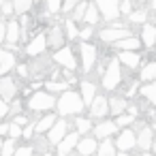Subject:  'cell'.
<instances>
[{
	"label": "cell",
	"instance_id": "6da1fadb",
	"mask_svg": "<svg viewBox=\"0 0 156 156\" xmlns=\"http://www.w3.org/2000/svg\"><path fill=\"white\" fill-rule=\"evenodd\" d=\"M83 101H81V94L79 92H73V90H66L60 94L58 103H56V109L60 115H77L83 111Z\"/></svg>",
	"mask_w": 156,
	"mask_h": 156
},
{
	"label": "cell",
	"instance_id": "7a4b0ae2",
	"mask_svg": "<svg viewBox=\"0 0 156 156\" xmlns=\"http://www.w3.org/2000/svg\"><path fill=\"white\" fill-rule=\"evenodd\" d=\"M101 81H103V88H105L107 92L115 90V88L122 83V69H120V60H111V62L107 64V69L103 71Z\"/></svg>",
	"mask_w": 156,
	"mask_h": 156
},
{
	"label": "cell",
	"instance_id": "3957f363",
	"mask_svg": "<svg viewBox=\"0 0 156 156\" xmlns=\"http://www.w3.org/2000/svg\"><path fill=\"white\" fill-rule=\"evenodd\" d=\"M56 103H58V98L51 92L43 90V92H34L28 98V109L30 111H49V109L56 107Z\"/></svg>",
	"mask_w": 156,
	"mask_h": 156
},
{
	"label": "cell",
	"instance_id": "277c9868",
	"mask_svg": "<svg viewBox=\"0 0 156 156\" xmlns=\"http://www.w3.org/2000/svg\"><path fill=\"white\" fill-rule=\"evenodd\" d=\"M94 5L105 22H115L120 17V0H94Z\"/></svg>",
	"mask_w": 156,
	"mask_h": 156
},
{
	"label": "cell",
	"instance_id": "5b68a950",
	"mask_svg": "<svg viewBox=\"0 0 156 156\" xmlns=\"http://www.w3.org/2000/svg\"><path fill=\"white\" fill-rule=\"evenodd\" d=\"M98 37H101V41H105V43H118V41H122V39L133 37V32H130L126 26H109V28L101 30Z\"/></svg>",
	"mask_w": 156,
	"mask_h": 156
},
{
	"label": "cell",
	"instance_id": "8992f818",
	"mask_svg": "<svg viewBox=\"0 0 156 156\" xmlns=\"http://www.w3.org/2000/svg\"><path fill=\"white\" fill-rule=\"evenodd\" d=\"M113 143H115V150L118 152H130L133 147H137V135L130 128H122L118 133V137H115Z\"/></svg>",
	"mask_w": 156,
	"mask_h": 156
},
{
	"label": "cell",
	"instance_id": "52a82bcc",
	"mask_svg": "<svg viewBox=\"0 0 156 156\" xmlns=\"http://www.w3.org/2000/svg\"><path fill=\"white\" fill-rule=\"evenodd\" d=\"M79 51H81V69H83L86 73L92 71L94 64H96V47H94L90 41H83V43L79 45Z\"/></svg>",
	"mask_w": 156,
	"mask_h": 156
},
{
	"label": "cell",
	"instance_id": "ba28073f",
	"mask_svg": "<svg viewBox=\"0 0 156 156\" xmlns=\"http://www.w3.org/2000/svg\"><path fill=\"white\" fill-rule=\"evenodd\" d=\"M15 94H17V81L9 75L0 77V101L5 103H13L15 101Z\"/></svg>",
	"mask_w": 156,
	"mask_h": 156
},
{
	"label": "cell",
	"instance_id": "9c48e42d",
	"mask_svg": "<svg viewBox=\"0 0 156 156\" xmlns=\"http://www.w3.org/2000/svg\"><path fill=\"white\" fill-rule=\"evenodd\" d=\"M54 62H58L66 71H75V66H77V60H75V54L71 47H62V49L54 51Z\"/></svg>",
	"mask_w": 156,
	"mask_h": 156
},
{
	"label": "cell",
	"instance_id": "30bf717a",
	"mask_svg": "<svg viewBox=\"0 0 156 156\" xmlns=\"http://www.w3.org/2000/svg\"><path fill=\"white\" fill-rule=\"evenodd\" d=\"M79 139H81V135H79L77 130H75V133H66V137L56 145V147H58V156H71V152L77 147Z\"/></svg>",
	"mask_w": 156,
	"mask_h": 156
},
{
	"label": "cell",
	"instance_id": "8fae6325",
	"mask_svg": "<svg viewBox=\"0 0 156 156\" xmlns=\"http://www.w3.org/2000/svg\"><path fill=\"white\" fill-rule=\"evenodd\" d=\"M92 133H94V137L96 139H111V135H115V133H120V128H118V124L115 122H111V120H105V122H98L94 128H92Z\"/></svg>",
	"mask_w": 156,
	"mask_h": 156
},
{
	"label": "cell",
	"instance_id": "7c38bea8",
	"mask_svg": "<svg viewBox=\"0 0 156 156\" xmlns=\"http://www.w3.org/2000/svg\"><path fill=\"white\" fill-rule=\"evenodd\" d=\"M107 113H109V98L96 94V98H94L92 105H90V118H94V120H103Z\"/></svg>",
	"mask_w": 156,
	"mask_h": 156
},
{
	"label": "cell",
	"instance_id": "4fadbf2b",
	"mask_svg": "<svg viewBox=\"0 0 156 156\" xmlns=\"http://www.w3.org/2000/svg\"><path fill=\"white\" fill-rule=\"evenodd\" d=\"M64 137H66V122H64V120H56V124H54V126L49 128V133H47L49 145H58Z\"/></svg>",
	"mask_w": 156,
	"mask_h": 156
},
{
	"label": "cell",
	"instance_id": "5bb4252c",
	"mask_svg": "<svg viewBox=\"0 0 156 156\" xmlns=\"http://www.w3.org/2000/svg\"><path fill=\"white\" fill-rule=\"evenodd\" d=\"M77 154L79 156H94L96 154V150H98V143H96V137H81L79 139V143H77Z\"/></svg>",
	"mask_w": 156,
	"mask_h": 156
},
{
	"label": "cell",
	"instance_id": "9a60e30c",
	"mask_svg": "<svg viewBox=\"0 0 156 156\" xmlns=\"http://www.w3.org/2000/svg\"><path fill=\"white\" fill-rule=\"evenodd\" d=\"M45 49H47V37H45V34H37V37L28 43L26 54H28V56H32V58H39Z\"/></svg>",
	"mask_w": 156,
	"mask_h": 156
},
{
	"label": "cell",
	"instance_id": "2e32d148",
	"mask_svg": "<svg viewBox=\"0 0 156 156\" xmlns=\"http://www.w3.org/2000/svg\"><path fill=\"white\" fill-rule=\"evenodd\" d=\"M152 143H154V130L147 128V126H141L139 128V135H137V147L141 152H150L152 150Z\"/></svg>",
	"mask_w": 156,
	"mask_h": 156
},
{
	"label": "cell",
	"instance_id": "e0dca14e",
	"mask_svg": "<svg viewBox=\"0 0 156 156\" xmlns=\"http://www.w3.org/2000/svg\"><path fill=\"white\" fill-rule=\"evenodd\" d=\"M45 37H47V47H58V49L64 47V32L60 26H51Z\"/></svg>",
	"mask_w": 156,
	"mask_h": 156
},
{
	"label": "cell",
	"instance_id": "ac0fdd59",
	"mask_svg": "<svg viewBox=\"0 0 156 156\" xmlns=\"http://www.w3.org/2000/svg\"><path fill=\"white\" fill-rule=\"evenodd\" d=\"M118 60L120 64H124L126 69H137L141 64V56L137 51H120L118 54Z\"/></svg>",
	"mask_w": 156,
	"mask_h": 156
},
{
	"label": "cell",
	"instance_id": "d6986e66",
	"mask_svg": "<svg viewBox=\"0 0 156 156\" xmlns=\"http://www.w3.org/2000/svg\"><path fill=\"white\" fill-rule=\"evenodd\" d=\"M15 64L17 62H15V56H13L11 49H0V75L9 73Z\"/></svg>",
	"mask_w": 156,
	"mask_h": 156
},
{
	"label": "cell",
	"instance_id": "ffe728a7",
	"mask_svg": "<svg viewBox=\"0 0 156 156\" xmlns=\"http://www.w3.org/2000/svg\"><path fill=\"white\" fill-rule=\"evenodd\" d=\"M9 45H15L17 41H22V26H20V22H9L7 24V39H5Z\"/></svg>",
	"mask_w": 156,
	"mask_h": 156
},
{
	"label": "cell",
	"instance_id": "44dd1931",
	"mask_svg": "<svg viewBox=\"0 0 156 156\" xmlns=\"http://www.w3.org/2000/svg\"><path fill=\"white\" fill-rule=\"evenodd\" d=\"M79 94H81L83 105H88V107H90V105H92V101L96 98V86H94L92 81H88V79H86V81H81V92H79Z\"/></svg>",
	"mask_w": 156,
	"mask_h": 156
},
{
	"label": "cell",
	"instance_id": "7402d4cb",
	"mask_svg": "<svg viewBox=\"0 0 156 156\" xmlns=\"http://www.w3.org/2000/svg\"><path fill=\"white\" fill-rule=\"evenodd\" d=\"M141 43L145 47H154L156 45V26H152V24L143 26V30H141Z\"/></svg>",
	"mask_w": 156,
	"mask_h": 156
},
{
	"label": "cell",
	"instance_id": "603a6c76",
	"mask_svg": "<svg viewBox=\"0 0 156 156\" xmlns=\"http://www.w3.org/2000/svg\"><path fill=\"white\" fill-rule=\"evenodd\" d=\"M56 124V115L54 113H47V115H43L37 124H34V130H37V135H43V133H49V128Z\"/></svg>",
	"mask_w": 156,
	"mask_h": 156
},
{
	"label": "cell",
	"instance_id": "cb8c5ba5",
	"mask_svg": "<svg viewBox=\"0 0 156 156\" xmlns=\"http://www.w3.org/2000/svg\"><path fill=\"white\" fill-rule=\"evenodd\" d=\"M120 51H135L137 47H141V41L137 39V37H128V39H122V41H118V43H113Z\"/></svg>",
	"mask_w": 156,
	"mask_h": 156
},
{
	"label": "cell",
	"instance_id": "d4e9b609",
	"mask_svg": "<svg viewBox=\"0 0 156 156\" xmlns=\"http://www.w3.org/2000/svg\"><path fill=\"white\" fill-rule=\"evenodd\" d=\"M124 109H126V101L122 98V96H111L109 98V113L111 115H120V113H124Z\"/></svg>",
	"mask_w": 156,
	"mask_h": 156
},
{
	"label": "cell",
	"instance_id": "484cf974",
	"mask_svg": "<svg viewBox=\"0 0 156 156\" xmlns=\"http://www.w3.org/2000/svg\"><path fill=\"white\" fill-rule=\"evenodd\" d=\"M96 156H118V150H115V143L111 139H103L98 150H96Z\"/></svg>",
	"mask_w": 156,
	"mask_h": 156
},
{
	"label": "cell",
	"instance_id": "4316f807",
	"mask_svg": "<svg viewBox=\"0 0 156 156\" xmlns=\"http://www.w3.org/2000/svg\"><path fill=\"white\" fill-rule=\"evenodd\" d=\"M139 77H141V81H154V79H156V60L147 62V64L141 69Z\"/></svg>",
	"mask_w": 156,
	"mask_h": 156
},
{
	"label": "cell",
	"instance_id": "83f0119b",
	"mask_svg": "<svg viewBox=\"0 0 156 156\" xmlns=\"http://www.w3.org/2000/svg\"><path fill=\"white\" fill-rule=\"evenodd\" d=\"M139 92H141V96H143L150 105H154V107H156V83H145Z\"/></svg>",
	"mask_w": 156,
	"mask_h": 156
},
{
	"label": "cell",
	"instance_id": "f1b7e54d",
	"mask_svg": "<svg viewBox=\"0 0 156 156\" xmlns=\"http://www.w3.org/2000/svg\"><path fill=\"white\" fill-rule=\"evenodd\" d=\"M69 86H71L69 81H54V79L45 81V88H47V92H51V94H56V92H66Z\"/></svg>",
	"mask_w": 156,
	"mask_h": 156
},
{
	"label": "cell",
	"instance_id": "f546056e",
	"mask_svg": "<svg viewBox=\"0 0 156 156\" xmlns=\"http://www.w3.org/2000/svg\"><path fill=\"white\" fill-rule=\"evenodd\" d=\"M86 22H88V26H94L98 20H101V13H98V9H96V5L94 2H90L88 5V11H86V17H83Z\"/></svg>",
	"mask_w": 156,
	"mask_h": 156
},
{
	"label": "cell",
	"instance_id": "4dcf8cb0",
	"mask_svg": "<svg viewBox=\"0 0 156 156\" xmlns=\"http://www.w3.org/2000/svg\"><path fill=\"white\" fill-rule=\"evenodd\" d=\"M75 128H77V133H79L81 137H86V135L92 130V122H90L88 118H75Z\"/></svg>",
	"mask_w": 156,
	"mask_h": 156
},
{
	"label": "cell",
	"instance_id": "1f68e13d",
	"mask_svg": "<svg viewBox=\"0 0 156 156\" xmlns=\"http://www.w3.org/2000/svg\"><path fill=\"white\" fill-rule=\"evenodd\" d=\"M11 2H13V11L20 15H26L32 9V0H11Z\"/></svg>",
	"mask_w": 156,
	"mask_h": 156
},
{
	"label": "cell",
	"instance_id": "d6a6232c",
	"mask_svg": "<svg viewBox=\"0 0 156 156\" xmlns=\"http://www.w3.org/2000/svg\"><path fill=\"white\" fill-rule=\"evenodd\" d=\"M15 139H7V141H2V147H0V156H13L15 154Z\"/></svg>",
	"mask_w": 156,
	"mask_h": 156
},
{
	"label": "cell",
	"instance_id": "836d02e7",
	"mask_svg": "<svg viewBox=\"0 0 156 156\" xmlns=\"http://www.w3.org/2000/svg\"><path fill=\"white\" fill-rule=\"evenodd\" d=\"M86 11H88V2H86V0H81V2L73 9V15H71V20L73 22H77V20H83L86 17Z\"/></svg>",
	"mask_w": 156,
	"mask_h": 156
},
{
	"label": "cell",
	"instance_id": "e575fe53",
	"mask_svg": "<svg viewBox=\"0 0 156 156\" xmlns=\"http://www.w3.org/2000/svg\"><path fill=\"white\" fill-rule=\"evenodd\" d=\"M128 20H130V24H145V20H147V11H145V9L133 11V13L128 15Z\"/></svg>",
	"mask_w": 156,
	"mask_h": 156
},
{
	"label": "cell",
	"instance_id": "d590c367",
	"mask_svg": "<svg viewBox=\"0 0 156 156\" xmlns=\"http://www.w3.org/2000/svg\"><path fill=\"white\" fill-rule=\"evenodd\" d=\"M64 32H66V37H69V39L79 37V30H77V26H75V22H73V20H66V22H64Z\"/></svg>",
	"mask_w": 156,
	"mask_h": 156
},
{
	"label": "cell",
	"instance_id": "8d00e7d4",
	"mask_svg": "<svg viewBox=\"0 0 156 156\" xmlns=\"http://www.w3.org/2000/svg\"><path fill=\"white\" fill-rule=\"evenodd\" d=\"M135 122V118L130 115V113H120L118 118H115V124H118V128H126L128 124H133Z\"/></svg>",
	"mask_w": 156,
	"mask_h": 156
},
{
	"label": "cell",
	"instance_id": "74e56055",
	"mask_svg": "<svg viewBox=\"0 0 156 156\" xmlns=\"http://www.w3.org/2000/svg\"><path fill=\"white\" fill-rule=\"evenodd\" d=\"M0 13H2V17H9L13 15V2H9V0H0Z\"/></svg>",
	"mask_w": 156,
	"mask_h": 156
},
{
	"label": "cell",
	"instance_id": "f35d334b",
	"mask_svg": "<svg viewBox=\"0 0 156 156\" xmlns=\"http://www.w3.org/2000/svg\"><path fill=\"white\" fill-rule=\"evenodd\" d=\"M9 135H11V139H20V137L24 135V128L13 122V124H9Z\"/></svg>",
	"mask_w": 156,
	"mask_h": 156
},
{
	"label": "cell",
	"instance_id": "ab89813d",
	"mask_svg": "<svg viewBox=\"0 0 156 156\" xmlns=\"http://www.w3.org/2000/svg\"><path fill=\"white\" fill-rule=\"evenodd\" d=\"M79 2H81V0H64V2H62V11H64V13H73V9H75Z\"/></svg>",
	"mask_w": 156,
	"mask_h": 156
},
{
	"label": "cell",
	"instance_id": "60d3db41",
	"mask_svg": "<svg viewBox=\"0 0 156 156\" xmlns=\"http://www.w3.org/2000/svg\"><path fill=\"white\" fill-rule=\"evenodd\" d=\"M47 9H49V13L62 11V0H47Z\"/></svg>",
	"mask_w": 156,
	"mask_h": 156
},
{
	"label": "cell",
	"instance_id": "b9f144b4",
	"mask_svg": "<svg viewBox=\"0 0 156 156\" xmlns=\"http://www.w3.org/2000/svg\"><path fill=\"white\" fill-rule=\"evenodd\" d=\"M130 13H133L130 0H122V5H120V15H130Z\"/></svg>",
	"mask_w": 156,
	"mask_h": 156
},
{
	"label": "cell",
	"instance_id": "7bdbcfd3",
	"mask_svg": "<svg viewBox=\"0 0 156 156\" xmlns=\"http://www.w3.org/2000/svg\"><path fill=\"white\" fill-rule=\"evenodd\" d=\"M13 156H32V147H30V145H22V147L15 150Z\"/></svg>",
	"mask_w": 156,
	"mask_h": 156
},
{
	"label": "cell",
	"instance_id": "ee69618b",
	"mask_svg": "<svg viewBox=\"0 0 156 156\" xmlns=\"http://www.w3.org/2000/svg\"><path fill=\"white\" fill-rule=\"evenodd\" d=\"M92 34H94V30H92V26H86L83 30H79V37H81L83 41H90V39H92Z\"/></svg>",
	"mask_w": 156,
	"mask_h": 156
},
{
	"label": "cell",
	"instance_id": "f6af8a7d",
	"mask_svg": "<svg viewBox=\"0 0 156 156\" xmlns=\"http://www.w3.org/2000/svg\"><path fill=\"white\" fill-rule=\"evenodd\" d=\"M9 111H11L9 103H5V101H0V120H2L5 115H9Z\"/></svg>",
	"mask_w": 156,
	"mask_h": 156
},
{
	"label": "cell",
	"instance_id": "bcb514c9",
	"mask_svg": "<svg viewBox=\"0 0 156 156\" xmlns=\"http://www.w3.org/2000/svg\"><path fill=\"white\" fill-rule=\"evenodd\" d=\"M7 39V24L0 20V45H2V41Z\"/></svg>",
	"mask_w": 156,
	"mask_h": 156
},
{
	"label": "cell",
	"instance_id": "7dc6e473",
	"mask_svg": "<svg viewBox=\"0 0 156 156\" xmlns=\"http://www.w3.org/2000/svg\"><path fill=\"white\" fill-rule=\"evenodd\" d=\"M32 133H34V124H28V126L24 128V135H22V137L28 139V137H32Z\"/></svg>",
	"mask_w": 156,
	"mask_h": 156
},
{
	"label": "cell",
	"instance_id": "c3c4849f",
	"mask_svg": "<svg viewBox=\"0 0 156 156\" xmlns=\"http://www.w3.org/2000/svg\"><path fill=\"white\" fill-rule=\"evenodd\" d=\"M20 111H22V103L13 101V105H11V111H9V113H20Z\"/></svg>",
	"mask_w": 156,
	"mask_h": 156
},
{
	"label": "cell",
	"instance_id": "681fc988",
	"mask_svg": "<svg viewBox=\"0 0 156 156\" xmlns=\"http://www.w3.org/2000/svg\"><path fill=\"white\" fill-rule=\"evenodd\" d=\"M17 73H20L22 77H26V75H28V66H26V64H20V66H17Z\"/></svg>",
	"mask_w": 156,
	"mask_h": 156
},
{
	"label": "cell",
	"instance_id": "f907efd6",
	"mask_svg": "<svg viewBox=\"0 0 156 156\" xmlns=\"http://www.w3.org/2000/svg\"><path fill=\"white\" fill-rule=\"evenodd\" d=\"M2 135H9V124H0V137Z\"/></svg>",
	"mask_w": 156,
	"mask_h": 156
},
{
	"label": "cell",
	"instance_id": "816d5d0a",
	"mask_svg": "<svg viewBox=\"0 0 156 156\" xmlns=\"http://www.w3.org/2000/svg\"><path fill=\"white\" fill-rule=\"evenodd\" d=\"M152 154L156 156V137H154V143H152Z\"/></svg>",
	"mask_w": 156,
	"mask_h": 156
},
{
	"label": "cell",
	"instance_id": "f5cc1de1",
	"mask_svg": "<svg viewBox=\"0 0 156 156\" xmlns=\"http://www.w3.org/2000/svg\"><path fill=\"white\" fill-rule=\"evenodd\" d=\"M150 7H152V9L156 11V0H150Z\"/></svg>",
	"mask_w": 156,
	"mask_h": 156
},
{
	"label": "cell",
	"instance_id": "db71d44e",
	"mask_svg": "<svg viewBox=\"0 0 156 156\" xmlns=\"http://www.w3.org/2000/svg\"><path fill=\"white\" fill-rule=\"evenodd\" d=\"M141 156H154V154H152V152H143Z\"/></svg>",
	"mask_w": 156,
	"mask_h": 156
},
{
	"label": "cell",
	"instance_id": "11a10c76",
	"mask_svg": "<svg viewBox=\"0 0 156 156\" xmlns=\"http://www.w3.org/2000/svg\"><path fill=\"white\" fill-rule=\"evenodd\" d=\"M152 130H154V133H156V122H154V128H152Z\"/></svg>",
	"mask_w": 156,
	"mask_h": 156
},
{
	"label": "cell",
	"instance_id": "9f6ffc18",
	"mask_svg": "<svg viewBox=\"0 0 156 156\" xmlns=\"http://www.w3.org/2000/svg\"><path fill=\"white\" fill-rule=\"evenodd\" d=\"M45 156H54V154H49V152H47V154H45Z\"/></svg>",
	"mask_w": 156,
	"mask_h": 156
},
{
	"label": "cell",
	"instance_id": "6f0895ef",
	"mask_svg": "<svg viewBox=\"0 0 156 156\" xmlns=\"http://www.w3.org/2000/svg\"><path fill=\"white\" fill-rule=\"evenodd\" d=\"M0 147H2V139H0Z\"/></svg>",
	"mask_w": 156,
	"mask_h": 156
},
{
	"label": "cell",
	"instance_id": "680465c9",
	"mask_svg": "<svg viewBox=\"0 0 156 156\" xmlns=\"http://www.w3.org/2000/svg\"><path fill=\"white\" fill-rule=\"evenodd\" d=\"M139 2H145V0H139Z\"/></svg>",
	"mask_w": 156,
	"mask_h": 156
}]
</instances>
